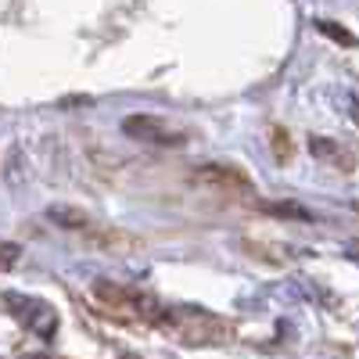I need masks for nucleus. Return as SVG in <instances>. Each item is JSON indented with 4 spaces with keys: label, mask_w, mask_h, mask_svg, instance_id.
Here are the masks:
<instances>
[{
    "label": "nucleus",
    "mask_w": 359,
    "mask_h": 359,
    "mask_svg": "<svg viewBox=\"0 0 359 359\" xmlns=\"http://www.w3.org/2000/svg\"><path fill=\"white\" fill-rule=\"evenodd\" d=\"M4 306L15 313V320L25 327V331H33L36 338L50 341V338L57 334V313H54V306L43 302V298H29V294L8 291V294H4Z\"/></svg>",
    "instance_id": "f257e3e1"
},
{
    "label": "nucleus",
    "mask_w": 359,
    "mask_h": 359,
    "mask_svg": "<svg viewBox=\"0 0 359 359\" xmlns=\"http://www.w3.org/2000/svg\"><path fill=\"white\" fill-rule=\"evenodd\" d=\"M123 133L140 140V144H151V147H176V144L187 140V130L169 123V118H162V115H126Z\"/></svg>",
    "instance_id": "f03ea898"
},
{
    "label": "nucleus",
    "mask_w": 359,
    "mask_h": 359,
    "mask_svg": "<svg viewBox=\"0 0 359 359\" xmlns=\"http://www.w3.org/2000/svg\"><path fill=\"white\" fill-rule=\"evenodd\" d=\"M50 216H54L57 223H65V226H86V216H79V212H65V208H50Z\"/></svg>",
    "instance_id": "7ed1b4c3"
},
{
    "label": "nucleus",
    "mask_w": 359,
    "mask_h": 359,
    "mask_svg": "<svg viewBox=\"0 0 359 359\" xmlns=\"http://www.w3.org/2000/svg\"><path fill=\"white\" fill-rule=\"evenodd\" d=\"M15 259H18V245H4V241H0V269H11Z\"/></svg>",
    "instance_id": "20e7f679"
},
{
    "label": "nucleus",
    "mask_w": 359,
    "mask_h": 359,
    "mask_svg": "<svg viewBox=\"0 0 359 359\" xmlns=\"http://www.w3.org/2000/svg\"><path fill=\"white\" fill-rule=\"evenodd\" d=\"M320 29H323V33H327V36H334V40H341V43H348V47L355 43L352 36H345V29H338V25H331V22H320Z\"/></svg>",
    "instance_id": "39448f33"
},
{
    "label": "nucleus",
    "mask_w": 359,
    "mask_h": 359,
    "mask_svg": "<svg viewBox=\"0 0 359 359\" xmlns=\"http://www.w3.org/2000/svg\"><path fill=\"white\" fill-rule=\"evenodd\" d=\"M118 359H140V355H130V352H126V355H118Z\"/></svg>",
    "instance_id": "423d86ee"
},
{
    "label": "nucleus",
    "mask_w": 359,
    "mask_h": 359,
    "mask_svg": "<svg viewBox=\"0 0 359 359\" xmlns=\"http://www.w3.org/2000/svg\"><path fill=\"white\" fill-rule=\"evenodd\" d=\"M25 359H47V355H43V352H40V355H25Z\"/></svg>",
    "instance_id": "0eeeda50"
}]
</instances>
